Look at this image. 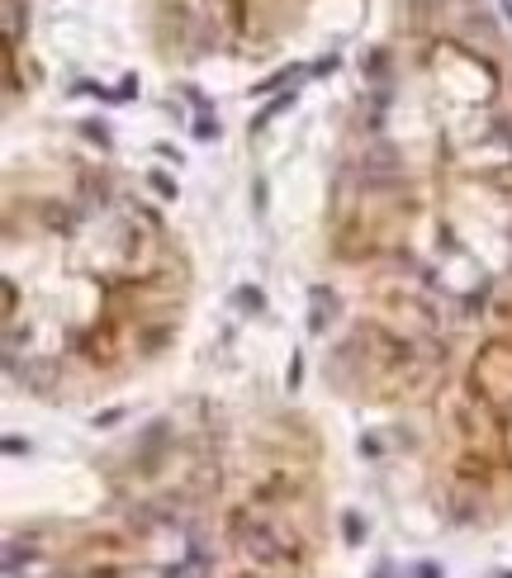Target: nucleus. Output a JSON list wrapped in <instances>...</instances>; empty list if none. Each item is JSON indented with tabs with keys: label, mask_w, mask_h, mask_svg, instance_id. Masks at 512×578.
Wrapping results in <instances>:
<instances>
[{
	"label": "nucleus",
	"mask_w": 512,
	"mask_h": 578,
	"mask_svg": "<svg viewBox=\"0 0 512 578\" xmlns=\"http://www.w3.org/2000/svg\"><path fill=\"white\" fill-rule=\"evenodd\" d=\"M233 531H238L242 559L256 564V569H285V564L295 559V536H285V531L275 522H266V517L238 512V517H233Z\"/></svg>",
	"instance_id": "nucleus-1"
},
{
	"label": "nucleus",
	"mask_w": 512,
	"mask_h": 578,
	"mask_svg": "<svg viewBox=\"0 0 512 578\" xmlns=\"http://www.w3.org/2000/svg\"><path fill=\"white\" fill-rule=\"evenodd\" d=\"M361 171H365L370 181H389V176H399V161H394V147H375L370 157L361 161Z\"/></svg>",
	"instance_id": "nucleus-2"
},
{
	"label": "nucleus",
	"mask_w": 512,
	"mask_h": 578,
	"mask_svg": "<svg viewBox=\"0 0 512 578\" xmlns=\"http://www.w3.org/2000/svg\"><path fill=\"white\" fill-rule=\"evenodd\" d=\"M152 185H157V190H162V195H166V199H176V185H171V181H166V176H162V171H152Z\"/></svg>",
	"instance_id": "nucleus-3"
},
{
	"label": "nucleus",
	"mask_w": 512,
	"mask_h": 578,
	"mask_svg": "<svg viewBox=\"0 0 512 578\" xmlns=\"http://www.w3.org/2000/svg\"><path fill=\"white\" fill-rule=\"evenodd\" d=\"M238 299H242L247 308H261V304H266V299H261V294H256V289H242V294H238Z\"/></svg>",
	"instance_id": "nucleus-4"
},
{
	"label": "nucleus",
	"mask_w": 512,
	"mask_h": 578,
	"mask_svg": "<svg viewBox=\"0 0 512 578\" xmlns=\"http://www.w3.org/2000/svg\"><path fill=\"white\" fill-rule=\"evenodd\" d=\"M195 133H199V138H214L218 124H214V119H199V124H195Z\"/></svg>",
	"instance_id": "nucleus-5"
},
{
	"label": "nucleus",
	"mask_w": 512,
	"mask_h": 578,
	"mask_svg": "<svg viewBox=\"0 0 512 578\" xmlns=\"http://www.w3.org/2000/svg\"><path fill=\"white\" fill-rule=\"evenodd\" d=\"M418 578H441V574H436L431 564H422V569H418Z\"/></svg>",
	"instance_id": "nucleus-6"
},
{
	"label": "nucleus",
	"mask_w": 512,
	"mask_h": 578,
	"mask_svg": "<svg viewBox=\"0 0 512 578\" xmlns=\"http://www.w3.org/2000/svg\"><path fill=\"white\" fill-rule=\"evenodd\" d=\"M242 578H256V574H242Z\"/></svg>",
	"instance_id": "nucleus-7"
}]
</instances>
